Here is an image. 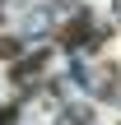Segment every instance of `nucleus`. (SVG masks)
I'll return each mask as SVG.
<instances>
[{
	"label": "nucleus",
	"instance_id": "f257e3e1",
	"mask_svg": "<svg viewBox=\"0 0 121 125\" xmlns=\"http://www.w3.org/2000/svg\"><path fill=\"white\" fill-rule=\"evenodd\" d=\"M19 51H23V46H19L14 37H0V56H19Z\"/></svg>",
	"mask_w": 121,
	"mask_h": 125
}]
</instances>
